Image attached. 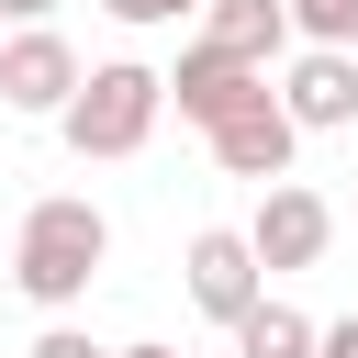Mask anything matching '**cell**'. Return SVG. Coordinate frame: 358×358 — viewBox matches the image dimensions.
I'll return each instance as SVG.
<instances>
[{"instance_id": "1", "label": "cell", "mask_w": 358, "mask_h": 358, "mask_svg": "<svg viewBox=\"0 0 358 358\" xmlns=\"http://www.w3.org/2000/svg\"><path fill=\"white\" fill-rule=\"evenodd\" d=\"M101 257H112V224H101V201L56 190V201H34V213H22V246H11V291H22V302H45V313H67V302H90Z\"/></svg>"}, {"instance_id": "2", "label": "cell", "mask_w": 358, "mask_h": 358, "mask_svg": "<svg viewBox=\"0 0 358 358\" xmlns=\"http://www.w3.org/2000/svg\"><path fill=\"white\" fill-rule=\"evenodd\" d=\"M157 112H168V78H157V67H134V56H112V67H78V90H67L56 134H67L78 157H134V145L157 134Z\"/></svg>"}, {"instance_id": "3", "label": "cell", "mask_w": 358, "mask_h": 358, "mask_svg": "<svg viewBox=\"0 0 358 358\" xmlns=\"http://www.w3.org/2000/svg\"><path fill=\"white\" fill-rule=\"evenodd\" d=\"M246 246H257V268H313V257L336 246V201H324V190H302V179H268V190H257Z\"/></svg>"}, {"instance_id": "4", "label": "cell", "mask_w": 358, "mask_h": 358, "mask_svg": "<svg viewBox=\"0 0 358 358\" xmlns=\"http://www.w3.org/2000/svg\"><path fill=\"white\" fill-rule=\"evenodd\" d=\"M213 134V157H224V179H291V145H302V123L280 112V90H257V101H235L224 123H201Z\"/></svg>"}, {"instance_id": "5", "label": "cell", "mask_w": 358, "mask_h": 358, "mask_svg": "<svg viewBox=\"0 0 358 358\" xmlns=\"http://www.w3.org/2000/svg\"><path fill=\"white\" fill-rule=\"evenodd\" d=\"M280 112L302 134H347L358 123V45H302L291 78H280Z\"/></svg>"}, {"instance_id": "6", "label": "cell", "mask_w": 358, "mask_h": 358, "mask_svg": "<svg viewBox=\"0 0 358 358\" xmlns=\"http://www.w3.org/2000/svg\"><path fill=\"white\" fill-rule=\"evenodd\" d=\"M179 268H190V302H201L213 324H235V313H246V302L268 291V268H257V246H246V224H201Z\"/></svg>"}, {"instance_id": "7", "label": "cell", "mask_w": 358, "mask_h": 358, "mask_svg": "<svg viewBox=\"0 0 358 358\" xmlns=\"http://www.w3.org/2000/svg\"><path fill=\"white\" fill-rule=\"evenodd\" d=\"M67 90H78V45H67L56 22H22V34L0 45V101L56 123V112H67Z\"/></svg>"}, {"instance_id": "8", "label": "cell", "mask_w": 358, "mask_h": 358, "mask_svg": "<svg viewBox=\"0 0 358 358\" xmlns=\"http://www.w3.org/2000/svg\"><path fill=\"white\" fill-rule=\"evenodd\" d=\"M268 90V67H235V56H213V45H190L179 67H168V101H179V123H224L235 101H257Z\"/></svg>"}, {"instance_id": "9", "label": "cell", "mask_w": 358, "mask_h": 358, "mask_svg": "<svg viewBox=\"0 0 358 358\" xmlns=\"http://www.w3.org/2000/svg\"><path fill=\"white\" fill-rule=\"evenodd\" d=\"M201 45L235 67H268L291 45V0H201Z\"/></svg>"}, {"instance_id": "10", "label": "cell", "mask_w": 358, "mask_h": 358, "mask_svg": "<svg viewBox=\"0 0 358 358\" xmlns=\"http://www.w3.org/2000/svg\"><path fill=\"white\" fill-rule=\"evenodd\" d=\"M235 358H313V313H291V302H246L235 313Z\"/></svg>"}, {"instance_id": "11", "label": "cell", "mask_w": 358, "mask_h": 358, "mask_svg": "<svg viewBox=\"0 0 358 358\" xmlns=\"http://www.w3.org/2000/svg\"><path fill=\"white\" fill-rule=\"evenodd\" d=\"M291 34L302 45H358V0H291Z\"/></svg>"}, {"instance_id": "12", "label": "cell", "mask_w": 358, "mask_h": 358, "mask_svg": "<svg viewBox=\"0 0 358 358\" xmlns=\"http://www.w3.org/2000/svg\"><path fill=\"white\" fill-rule=\"evenodd\" d=\"M34 358H112V347H90V324H67V313H56V324L34 336Z\"/></svg>"}, {"instance_id": "13", "label": "cell", "mask_w": 358, "mask_h": 358, "mask_svg": "<svg viewBox=\"0 0 358 358\" xmlns=\"http://www.w3.org/2000/svg\"><path fill=\"white\" fill-rule=\"evenodd\" d=\"M101 11H112V22H134V34H145V22H179V11H201V0H101Z\"/></svg>"}, {"instance_id": "14", "label": "cell", "mask_w": 358, "mask_h": 358, "mask_svg": "<svg viewBox=\"0 0 358 358\" xmlns=\"http://www.w3.org/2000/svg\"><path fill=\"white\" fill-rule=\"evenodd\" d=\"M313 358H358V313H336V324H313Z\"/></svg>"}, {"instance_id": "15", "label": "cell", "mask_w": 358, "mask_h": 358, "mask_svg": "<svg viewBox=\"0 0 358 358\" xmlns=\"http://www.w3.org/2000/svg\"><path fill=\"white\" fill-rule=\"evenodd\" d=\"M45 11H56V0H0V22H45Z\"/></svg>"}, {"instance_id": "16", "label": "cell", "mask_w": 358, "mask_h": 358, "mask_svg": "<svg viewBox=\"0 0 358 358\" xmlns=\"http://www.w3.org/2000/svg\"><path fill=\"white\" fill-rule=\"evenodd\" d=\"M112 358H179V347H112Z\"/></svg>"}]
</instances>
